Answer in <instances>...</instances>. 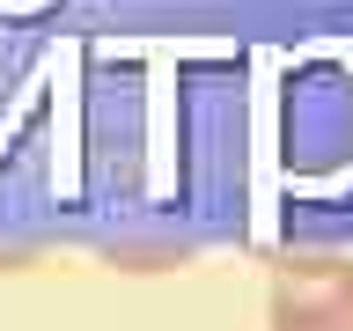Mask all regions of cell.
<instances>
[{
	"label": "cell",
	"mask_w": 353,
	"mask_h": 331,
	"mask_svg": "<svg viewBox=\"0 0 353 331\" xmlns=\"http://www.w3.org/2000/svg\"><path fill=\"white\" fill-rule=\"evenodd\" d=\"M272 331H353V258H287L265 287Z\"/></svg>",
	"instance_id": "1"
},
{
	"label": "cell",
	"mask_w": 353,
	"mask_h": 331,
	"mask_svg": "<svg viewBox=\"0 0 353 331\" xmlns=\"http://www.w3.org/2000/svg\"><path fill=\"white\" fill-rule=\"evenodd\" d=\"M118 52H140V59H154V96H148V192L170 199L176 192V52H221V44H176V37H148V44H110V59Z\"/></svg>",
	"instance_id": "2"
},
{
	"label": "cell",
	"mask_w": 353,
	"mask_h": 331,
	"mask_svg": "<svg viewBox=\"0 0 353 331\" xmlns=\"http://www.w3.org/2000/svg\"><path fill=\"white\" fill-rule=\"evenodd\" d=\"M250 236L272 243V59H258V206H250Z\"/></svg>",
	"instance_id": "3"
}]
</instances>
